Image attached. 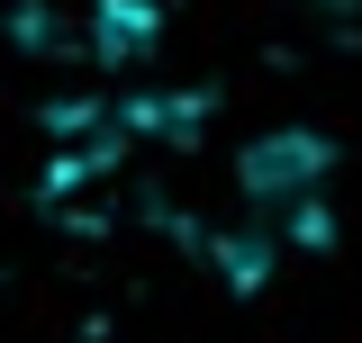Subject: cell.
Segmentation results:
<instances>
[{
  "mask_svg": "<svg viewBox=\"0 0 362 343\" xmlns=\"http://www.w3.org/2000/svg\"><path fill=\"white\" fill-rule=\"evenodd\" d=\"M317 181H326V145L317 136H263L235 154V190L263 226H299L317 235Z\"/></svg>",
  "mask_w": 362,
  "mask_h": 343,
  "instance_id": "1",
  "label": "cell"
}]
</instances>
